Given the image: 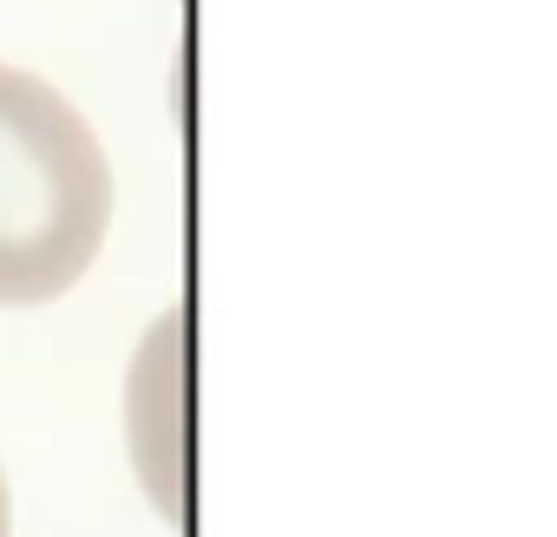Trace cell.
<instances>
[{"label": "cell", "mask_w": 557, "mask_h": 537, "mask_svg": "<svg viewBox=\"0 0 557 537\" xmlns=\"http://www.w3.org/2000/svg\"><path fill=\"white\" fill-rule=\"evenodd\" d=\"M0 537H14V498H8V472H0Z\"/></svg>", "instance_id": "obj_2"}, {"label": "cell", "mask_w": 557, "mask_h": 537, "mask_svg": "<svg viewBox=\"0 0 557 537\" xmlns=\"http://www.w3.org/2000/svg\"><path fill=\"white\" fill-rule=\"evenodd\" d=\"M112 229L99 132L47 79L0 66V309L66 296Z\"/></svg>", "instance_id": "obj_1"}]
</instances>
